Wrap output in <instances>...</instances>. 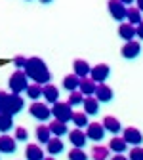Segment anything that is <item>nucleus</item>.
Masks as SVG:
<instances>
[{"instance_id": "21", "label": "nucleus", "mask_w": 143, "mask_h": 160, "mask_svg": "<svg viewBox=\"0 0 143 160\" xmlns=\"http://www.w3.org/2000/svg\"><path fill=\"white\" fill-rule=\"evenodd\" d=\"M25 158H27V160H44V151L40 149L38 145L31 143V145H27V149H25Z\"/></svg>"}, {"instance_id": "10", "label": "nucleus", "mask_w": 143, "mask_h": 160, "mask_svg": "<svg viewBox=\"0 0 143 160\" xmlns=\"http://www.w3.org/2000/svg\"><path fill=\"white\" fill-rule=\"evenodd\" d=\"M69 141H71V145L74 149H84V145L88 143V137H86V133L82 130L74 128V130L69 132Z\"/></svg>"}, {"instance_id": "5", "label": "nucleus", "mask_w": 143, "mask_h": 160, "mask_svg": "<svg viewBox=\"0 0 143 160\" xmlns=\"http://www.w3.org/2000/svg\"><path fill=\"white\" fill-rule=\"evenodd\" d=\"M29 112H31V116L40 120V122H46V120H50V116H52L50 107L46 103H40V101H33V105L29 107Z\"/></svg>"}, {"instance_id": "37", "label": "nucleus", "mask_w": 143, "mask_h": 160, "mask_svg": "<svg viewBox=\"0 0 143 160\" xmlns=\"http://www.w3.org/2000/svg\"><path fill=\"white\" fill-rule=\"evenodd\" d=\"M6 92H0V111H2V107H4V101H6Z\"/></svg>"}, {"instance_id": "3", "label": "nucleus", "mask_w": 143, "mask_h": 160, "mask_svg": "<svg viewBox=\"0 0 143 160\" xmlns=\"http://www.w3.org/2000/svg\"><path fill=\"white\" fill-rule=\"evenodd\" d=\"M52 116H54V120H59V122H63V124H67V122H71V118H73V107L69 105V103H63V101H57V103H54L52 105Z\"/></svg>"}, {"instance_id": "34", "label": "nucleus", "mask_w": 143, "mask_h": 160, "mask_svg": "<svg viewBox=\"0 0 143 160\" xmlns=\"http://www.w3.org/2000/svg\"><path fill=\"white\" fill-rule=\"evenodd\" d=\"M128 160H143V147H134L128 154Z\"/></svg>"}, {"instance_id": "39", "label": "nucleus", "mask_w": 143, "mask_h": 160, "mask_svg": "<svg viewBox=\"0 0 143 160\" xmlns=\"http://www.w3.org/2000/svg\"><path fill=\"white\" fill-rule=\"evenodd\" d=\"M139 12H143V0H137V6H135Z\"/></svg>"}, {"instance_id": "40", "label": "nucleus", "mask_w": 143, "mask_h": 160, "mask_svg": "<svg viewBox=\"0 0 143 160\" xmlns=\"http://www.w3.org/2000/svg\"><path fill=\"white\" fill-rule=\"evenodd\" d=\"M44 160H55L54 156H44Z\"/></svg>"}, {"instance_id": "36", "label": "nucleus", "mask_w": 143, "mask_h": 160, "mask_svg": "<svg viewBox=\"0 0 143 160\" xmlns=\"http://www.w3.org/2000/svg\"><path fill=\"white\" fill-rule=\"evenodd\" d=\"M135 36L143 40V19H141V23H139V25L135 27Z\"/></svg>"}, {"instance_id": "24", "label": "nucleus", "mask_w": 143, "mask_h": 160, "mask_svg": "<svg viewBox=\"0 0 143 160\" xmlns=\"http://www.w3.org/2000/svg\"><path fill=\"white\" fill-rule=\"evenodd\" d=\"M126 19H128V25L137 27V25L141 23V12H139L137 8L130 6V8H126Z\"/></svg>"}, {"instance_id": "33", "label": "nucleus", "mask_w": 143, "mask_h": 160, "mask_svg": "<svg viewBox=\"0 0 143 160\" xmlns=\"http://www.w3.org/2000/svg\"><path fill=\"white\" fill-rule=\"evenodd\" d=\"M13 139H15V141H27V139H29V132H27L23 126H19V128H15Z\"/></svg>"}, {"instance_id": "13", "label": "nucleus", "mask_w": 143, "mask_h": 160, "mask_svg": "<svg viewBox=\"0 0 143 160\" xmlns=\"http://www.w3.org/2000/svg\"><path fill=\"white\" fill-rule=\"evenodd\" d=\"M90 71H92V67L88 65V61H84V59H74V63H73V74L74 76H78L80 80L88 78Z\"/></svg>"}, {"instance_id": "31", "label": "nucleus", "mask_w": 143, "mask_h": 160, "mask_svg": "<svg viewBox=\"0 0 143 160\" xmlns=\"http://www.w3.org/2000/svg\"><path fill=\"white\" fill-rule=\"evenodd\" d=\"M82 101H84V95L80 93L78 90H76V92H71V93H69V101H67V103H69L71 107H76V105H82Z\"/></svg>"}, {"instance_id": "26", "label": "nucleus", "mask_w": 143, "mask_h": 160, "mask_svg": "<svg viewBox=\"0 0 143 160\" xmlns=\"http://www.w3.org/2000/svg\"><path fill=\"white\" fill-rule=\"evenodd\" d=\"M36 139H38V143H42V145H46L50 139H52V133H50V128L48 126H44V124H40L38 128H36Z\"/></svg>"}, {"instance_id": "2", "label": "nucleus", "mask_w": 143, "mask_h": 160, "mask_svg": "<svg viewBox=\"0 0 143 160\" xmlns=\"http://www.w3.org/2000/svg\"><path fill=\"white\" fill-rule=\"evenodd\" d=\"M25 107V101L21 95H13V93H8L6 95V101H4V107H2V114H8V116H13L17 112H21Z\"/></svg>"}, {"instance_id": "18", "label": "nucleus", "mask_w": 143, "mask_h": 160, "mask_svg": "<svg viewBox=\"0 0 143 160\" xmlns=\"http://www.w3.org/2000/svg\"><path fill=\"white\" fill-rule=\"evenodd\" d=\"M82 107H84V114H86V116H90V114H97V112H99V101H97L94 95L84 97Z\"/></svg>"}, {"instance_id": "1", "label": "nucleus", "mask_w": 143, "mask_h": 160, "mask_svg": "<svg viewBox=\"0 0 143 160\" xmlns=\"http://www.w3.org/2000/svg\"><path fill=\"white\" fill-rule=\"evenodd\" d=\"M23 72H25V76L29 80H33V84L46 86V84L52 82V72H50V69L46 67V63L40 57H29Z\"/></svg>"}, {"instance_id": "38", "label": "nucleus", "mask_w": 143, "mask_h": 160, "mask_svg": "<svg viewBox=\"0 0 143 160\" xmlns=\"http://www.w3.org/2000/svg\"><path fill=\"white\" fill-rule=\"evenodd\" d=\"M111 160H128V158H126L124 154H115V156H113Z\"/></svg>"}, {"instance_id": "12", "label": "nucleus", "mask_w": 143, "mask_h": 160, "mask_svg": "<svg viewBox=\"0 0 143 160\" xmlns=\"http://www.w3.org/2000/svg\"><path fill=\"white\" fill-rule=\"evenodd\" d=\"M94 97L97 99L99 103H109V101H113V97H115V93H113V90L107 86V84H97V88H95V93H94Z\"/></svg>"}, {"instance_id": "32", "label": "nucleus", "mask_w": 143, "mask_h": 160, "mask_svg": "<svg viewBox=\"0 0 143 160\" xmlns=\"http://www.w3.org/2000/svg\"><path fill=\"white\" fill-rule=\"evenodd\" d=\"M67 156H69V160H88V154L84 152V149H74V147L69 151Z\"/></svg>"}, {"instance_id": "15", "label": "nucleus", "mask_w": 143, "mask_h": 160, "mask_svg": "<svg viewBox=\"0 0 143 160\" xmlns=\"http://www.w3.org/2000/svg\"><path fill=\"white\" fill-rule=\"evenodd\" d=\"M101 126H103L105 132H109L113 135H116V133L122 132V124L118 122V118H115V116H105L103 122H101Z\"/></svg>"}, {"instance_id": "14", "label": "nucleus", "mask_w": 143, "mask_h": 160, "mask_svg": "<svg viewBox=\"0 0 143 160\" xmlns=\"http://www.w3.org/2000/svg\"><path fill=\"white\" fill-rule=\"evenodd\" d=\"M15 149H17V141H15L12 135H8V133L0 135V152L12 154V152H15Z\"/></svg>"}, {"instance_id": "27", "label": "nucleus", "mask_w": 143, "mask_h": 160, "mask_svg": "<svg viewBox=\"0 0 143 160\" xmlns=\"http://www.w3.org/2000/svg\"><path fill=\"white\" fill-rule=\"evenodd\" d=\"M92 160H109V149L103 145H95L92 149Z\"/></svg>"}, {"instance_id": "30", "label": "nucleus", "mask_w": 143, "mask_h": 160, "mask_svg": "<svg viewBox=\"0 0 143 160\" xmlns=\"http://www.w3.org/2000/svg\"><path fill=\"white\" fill-rule=\"evenodd\" d=\"M25 93L29 95V99H33V101H36V99L42 97V86H38V84H29Z\"/></svg>"}, {"instance_id": "7", "label": "nucleus", "mask_w": 143, "mask_h": 160, "mask_svg": "<svg viewBox=\"0 0 143 160\" xmlns=\"http://www.w3.org/2000/svg\"><path fill=\"white\" fill-rule=\"evenodd\" d=\"M122 139L126 141V145H134V147H139L143 143V133L137 130V128H126L122 130Z\"/></svg>"}, {"instance_id": "23", "label": "nucleus", "mask_w": 143, "mask_h": 160, "mask_svg": "<svg viewBox=\"0 0 143 160\" xmlns=\"http://www.w3.org/2000/svg\"><path fill=\"white\" fill-rule=\"evenodd\" d=\"M48 128H50V133H52L54 137H61V135L69 133V128H67V124L59 122V120H54V122H50V124H48Z\"/></svg>"}, {"instance_id": "4", "label": "nucleus", "mask_w": 143, "mask_h": 160, "mask_svg": "<svg viewBox=\"0 0 143 160\" xmlns=\"http://www.w3.org/2000/svg\"><path fill=\"white\" fill-rule=\"evenodd\" d=\"M8 86H10V92H12L13 95H21V92H25L27 86H29V78L25 76L23 71H15V72L10 76Z\"/></svg>"}, {"instance_id": "19", "label": "nucleus", "mask_w": 143, "mask_h": 160, "mask_svg": "<svg viewBox=\"0 0 143 160\" xmlns=\"http://www.w3.org/2000/svg\"><path fill=\"white\" fill-rule=\"evenodd\" d=\"M63 141H61V137H52L50 141L46 143V152L50 154V156H55V154H59V152H63Z\"/></svg>"}, {"instance_id": "8", "label": "nucleus", "mask_w": 143, "mask_h": 160, "mask_svg": "<svg viewBox=\"0 0 143 160\" xmlns=\"http://www.w3.org/2000/svg\"><path fill=\"white\" fill-rule=\"evenodd\" d=\"M84 133H86L88 139H92V141H95V143L103 141V137H105V130H103V126H101V122H90L86 126Z\"/></svg>"}, {"instance_id": "16", "label": "nucleus", "mask_w": 143, "mask_h": 160, "mask_svg": "<svg viewBox=\"0 0 143 160\" xmlns=\"http://www.w3.org/2000/svg\"><path fill=\"white\" fill-rule=\"evenodd\" d=\"M42 97L46 99L50 105H54V103L59 101V90L54 84H46V86H42Z\"/></svg>"}, {"instance_id": "17", "label": "nucleus", "mask_w": 143, "mask_h": 160, "mask_svg": "<svg viewBox=\"0 0 143 160\" xmlns=\"http://www.w3.org/2000/svg\"><path fill=\"white\" fill-rule=\"evenodd\" d=\"M95 88H97V84L94 82V80H90V76H88V78H82V80H80L78 92L82 93L84 97H90V95H94V93H95Z\"/></svg>"}, {"instance_id": "25", "label": "nucleus", "mask_w": 143, "mask_h": 160, "mask_svg": "<svg viewBox=\"0 0 143 160\" xmlns=\"http://www.w3.org/2000/svg\"><path fill=\"white\" fill-rule=\"evenodd\" d=\"M63 88L67 90V92H76L78 90V86H80V78L78 76H74V74H67L65 78H63Z\"/></svg>"}, {"instance_id": "20", "label": "nucleus", "mask_w": 143, "mask_h": 160, "mask_svg": "<svg viewBox=\"0 0 143 160\" xmlns=\"http://www.w3.org/2000/svg\"><path fill=\"white\" fill-rule=\"evenodd\" d=\"M118 36L124 40V42H132V40L135 38V27L128 25V23H120L118 27Z\"/></svg>"}, {"instance_id": "6", "label": "nucleus", "mask_w": 143, "mask_h": 160, "mask_svg": "<svg viewBox=\"0 0 143 160\" xmlns=\"http://www.w3.org/2000/svg\"><path fill=\"white\" fill-rule=\"evenodd\" d=\"M111 76V67L105 63H99L95 67H92L90 71V80H94L95 84H105V80Z\"/></svg>"}, {"instance_id": "9", "label": "nucleus", "mask_w": 143, "mask_h": 160, "mask_svg": "<svg viewBox=\"0 0 143 160\" xmlns=\"http://www.w3.org/2000/svg\"><path fill=\"white\" fill-rule=\"evenodd\" d=\"M107 10L111 13L113 19H116V21H124L126 19V6L120 2V0H111V2L107 4Z\"/></svg>"}, {"instance_id": "28", "label": "nucleus", "mask_w": 143, "mask_h": 160, "mask_svg": "<svg viewBox=\"0 0 143 160\" xmlns=\"http://www.w3.org/2000/svg\"><path fill=\"white\" fill-rule=\"evenodd\" d=\"M71 122L78 128V130H82V128H86L90 122H88V116L84 114V112H73V118H71Z\"/></svg>"}, {"instance_id": "22", "label": "nucleus", "mask_w": 143, "mask_h": 160, "mask_svg": "<svg viewBox=\"0 0 143 160\" xmlns=\"http://www.w3.org/2000/svg\"><path fill=\"white\" fill-rule=\"evenodd\" d=\"M109 151H113V152H116V154H122V152H126V149H128V145H126V141L122 137H111V141H109V147H107Z\"/></svg>"}, {"instance_id": "11", "label": "nucleus", "mask_w": 143, "mask_h": 160, "mask_svg": "<svg viewBox=\"0 0 143 160\" xmlns=\"http://www.w3.org/2000/svg\"><path fill=\"white\" fill-rule=\"evenodd\" d=\"M120 53H122V57H124V59H135L141 53V44L135 42V40H132V42H124Z\"/></svg>"}, {"instance_id": "29", "label": "nucleus", "mask_w": 143, "mask_h": 160, "mask_svg": "<svg viewBox=\"0 0 143 160\" xmlns=\"http://www.w3.org/2000/svg\"><path fill=\"white\" fill-rule=\"evenodd\" d=\"M12 128H13V116H8V114H2V112H0V132H2V133H8Z\"/></svg>"}, {"instance_id": "35", "label": "nucleus", "mask_w": 143, "mask_h": 160, "mask_svg": "<svg viewBox=\"0 0 143 160\" xmlns=\"http://www.w3.org/2000/svg\"><path fill=\"white\" fill-rule=\"evenodd\" d=\"M25 63H27V57H23V55H17V57L13 59V65L17 67V71L25 69Z\"/></svg>"}]
</instances>
